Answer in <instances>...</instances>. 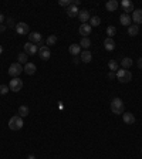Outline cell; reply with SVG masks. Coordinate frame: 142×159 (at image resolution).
I'll return each instance as SVG.
<instances>
[{
	"label": "cell",
	"instance_id": "cell-41",
	"mask_svg": "<svg viewBox=\"0 0 142 159\" xmlns=\"http://www.w3.org/2000/svg\"><path fill=\"white\" fill-rule=\"evenodd\" d=\"M141 155H142V148H141Z\"/></svg>",
	"mask_w": 142,
	"mask_h": 159
},
{
	"label": "cell",
	"instance_id": "cell-14",
	"mask_svg": "<svg viewBox=\"0 0 142 159\" xmlns=\"http://www.w3.org/2000/svg\"><path fill=\"white\" fill-rule=\"evenodd\" d=\"M36 71H37L36 64H33V63H27V64H24V72H26L27 75H33V74H36Z\"/></svg>",
	"mask_w": 142,
	"mask_h": 159
},
{
	"label": "cell",
	"instance_id": "cell-13",
	"mask_svg": "<svg viewBox=\"0 0 142 159\" xmlns=\"http://www.w3.org/2000/svg\"><path fill=\"white\" fill-rule=\"evenodd\" d=\"M122 119H124V122L128 124V125L135 124V116H134V114H132V112H128V111L122 114Z\"/></svg>",
	"mask_w": 142,
	"mask_h": 159
},
{
	"label": "cell",
	"instance_id": "cell-23",
	"mask_svg": "<svg viewBox=\"0 0 142 159\" xmlns=\"http://www.w3.org/2000/svg\"><path fill=\"white\" fill-rule=\"evenodd\" d=\"M132 58H129V57H124L122 60H121V66H122V68H125V70H128V68H131L132 66Z\"/></svg>",
	"mask_w": 142,
	"mask_h": 159
},
{
	"label": "cell",
	"instance_id": "cell-33",
	"mask_svg": "<svg viewBox=\"0 0 142 159\" xmlns=\"http://www.w3.org/2000/svg\"><path fill=\"white\" fill-rule=\"evenodd\" d=\"M108 78H109V80H114V78H117V72L109 71V72H108Z\"/></svg>",
	"mask_w": 142,
	"mask_h": 159
},
{
	"label": "cell",
	"instance_id": "cell-6",
	"mask_svg": "<svg viewBox=\"0 0 142 159\" xmlns=\"http://www.w3.org/2000/svg\"><path fill=\"white\" fill-rule=\"evenodd\" d=\"M28 41L41 47V44H43V37H41V34L37 33V31H34V33H28Z\"/></svg>",
	"mask_w": 142,
	"mask_h": 159
},
{
	"label": "cell",
	"instance_id": "cell-25",
	"mask_svg": "<svg viewBox=\"0 0 142 159\" xmlns=\"http://www.w3.org/2000/svg\"><path fill=\"white\" fill-rule=\"evenodd\" d=\"M99 24H101V19H99L98 16L90 17V26H91V27H98Z\"/></svg>",
	"mask_w": 142,
	"mask_h": 159
},
{
	"label": "cell",
	"instance_id": "cell-32",
	"mask_svg": "<svg viewBox=\"0 0 142 159\" xmlns=\"http://www.w3.org/2000/svg\"><path fill=\"white\" fill-rule=\"evenodd\" d=\"M58 4L63 6V7H68V6H71V0H60Z\"/></svg>",
	"mask_w": 142,
	"mask_h": 159
},
{
	"label": "cell",
	"instance_id": "cell-30",
	"mask_svg": "<svg viewBox=\"0 0 142 159\" xmlns=\"http://www.w3.org/2000/svg\"><path fill=\"white\" fill-rule=\"evenodd\" d=\"M107 34H108L109 39H112L115 34H117V28H115L114 26H108V27H107Z\"/></svg>",
	"mask_w": 142,
	"mask_h": 159
},
{
	"label": "cell",
	"instance_id": "cell-3",
	"mask_svg": "<svg viewBox=\"0 0 142 159\" xmlns=\"http://www.w3.org/2000/svg\"><path fill=\"white\" fill-rule=\"evenodd\" d=\"M23 118L19 115H14L11 116L10 121H9V128H10L11 131H19V129H22L23 128Z\"/></svg>",
	"mask_w": 142,
	"mask_h": 159
},
{
	"label": "cell",
	"instance_id": "cell-38",
	"mask_svg": "<svg viewBox=\"0 0 142 159\" xmlns=\"http://www.w3.org/2000/svg\"><path fill=\"white\" fill-rule=\"evenodd\" d=\"M3 22H4V16L0 13V24H3Z\"/></svg>",
	"mask_w": 142,
	"mask_h": 159
},
{
	"label": "cell",
	"instance_id": "cell-7",
	"mask_svg": "<svg viewBox=\"0 0 142 159\" xmlns=\"http://www.w3.org/2000/svg\"><path fill=\"white\" fill-rule=\"evenodd\" d=\"M38 55H40V58H41L43 61H47L50 58V55H51V53H50V47H47V46L38 47Z\"/></svg>",
	"mask_w": 142,
	"mask_h": 159
},
{
	"label": "cell",
	"instance_id": "cell-21",
	"mask_svg": "<svg viewBox=\"0 0 142 159\" xmlns=\"http://www.w3.org/2000/svg\"><path fill=\"white\" fill-rule=\"evenodd\" d=\"M104 47H105V50H108V51H112V50L115 49V41H114V39H109V37H107V39L104 40Z\"/></svg>",
	"mask_w": 142,
	"mask_h": 159
},
{
	"label": "cell",
	"instance_id": "cell-29",
	"mask_svg": "<svg viewBox=\"0 0 142 159\" xmlns=\"http://www.w3.org/2000/svg\"><path fill=\"white\" fill-rule=\"evenodd\" d=\"M28 115V107H26V105H22L20 108H19V116H22V118H24V116Z\"/></svg>",
	"mask_w": 142,
	"mask_h": 159
},
{
	"label": "cell",
	"instance_id": "cell-31",
	"mask_svg": "<svg viewBox=\"0 0 142 159\" xmlns=\"http://www.w3.org/2000/svg\"><path fill=\"white\" fill-rule=\"evenodd\" d=\"M9 91H10L9 85H4V84H1V85H0V95H6Z\"/></svg>",
	"mask_w": 142,
	"mask_h": 159
},
{
	"label": "cell",
	"instance_id": "cell-40",
	"mask_svg": "<svg viewBox=\"0 0 142 159\" xmlns=\"http://www.w3.org/2000/svg\"><path fill=\"white\" fill-rule=\"evenodd\" d=\"M3 53V46H0V54Z\"/></svg>",
	"mask_w": 142,
	"mask_h": 159
},
{
	"label": "cell",
	"instance_id": "cell-28",
	"mask_svg": "<svg viewBox=\"0 0 142 159\" xmlns=\"http://www.w3.org/2000/svg\"><path fill=\"white\" fill-rule=\"evenodd\" d=\"M46 43H47V47H50V46H54V44L57 43V36H55V34L49 36V37H47V40H46Z\"/></svg>",
	"mask_w": 142,
	"mask_h": 159
},
{
	"label": "cell",
	"instance_id": "cell-8",
	"mask_svg": "<svg viewBox=\"0 0 142 159\" xmlns=\"http://www.w3.org/2000/svg\"><path fill=\"white\" fill-rule=\"evenodd\" d=\"M16 33L17 34H20V36H24V34H28V31H30V28H28V26L26 24V23H23V22H20V23H17L16 24Z\"/></svg>",
	"mask_w": 142,
	"mask_h": 159
},
{
	"label": "cell",
	"instance_id": "cell-9",
	"mask_svg": "<svg viewBox=\"0 0 142 159\" xmlns=\"http://www.w3.org/2000/svg\"><path fill=\"white\" fill-rule=\"evenodd\" d=\"M37 51H38V49H37V46L36 44H33V43H26L24 44V53L27 55H34V54H37Z\"/></svg>",
	"mask_w": 142,
	"mask_h": 159
},
{
	"label": "cell",
	"instance_id": "cell-39",
	"mask_svg": "<svg viewBox=\"0 0 142 159\" xmlns=\"http://www.w3.org/2000/svg\"><path fill=\"white\" fill-rule=\"evenodd\" d=\"M27 159H36V156H34V155H28Z\"/></svg>",
	"mask_w": 142,
	"mask_h": 159
},
{
	"label": "cell",
	"instance_id": "cell-24",
	"mask_svg": "<svg viewBox=\"0 0 142 159\" xmlns=\"http://www.w3.org/2000/svg\"><path fill=\"white\" fill-rule=\"evenodd\" d=\"M118 67H120V64H118V61H117V60H109V61H108V68H109V71L117 72V71H118Z\"/></svg>",
	"mask_w": 142,
	"mask_h": 159
},
{
	"label": "cell",
	"instance_id": "cell-4",
	"mask_svg": "<svg viewBox=\"0 0 142 159\" xmlns=\"http://www.w3.org/2000/svg\"><path fill=\"white\" fill-rule=\"evenodd\" d=\"M23 71H24V67H23L20 63H13V64L9 67V75L13 78L19 77Z\"/></svg>",
	"mask_w": 142,
	"mask_h": 159
},
{
	"label": "cell",
	"instance_id": "cell-1",
	"mask_svg": "<svg viewBox=\"0 0 142 159\" xmlns=\"http://www.w3.org/2000/svg\"><path fill=\"white\" fill-rule=\"evenodd\" d=\"M111 111H112V114H117V115L124 114V112H125V105L122 102V99L121 98L112 99V101H111Z\"/></svg>",
	"mask_w": 142,
	"mask_h": 159
},
{
	"label": "cell",
	"instance_id": "cell-10",
	"mask_svg": "<svg viewBox=\"0 0 142 159\" xmlns=\"http://www.w3.org/2000/svg\"><path fill=\"white\" fill-rule=\"evenodd\" d=\"M91 30H93V27L90 26V23H82L80 26V28H78V31H80V34L82 37H88L91 34Z\"/></svg>",
	"mask_w": 142,
	"mask_h": 159
},
{
	"label": "cell",
	"instance_id": "cell-18",
	"mask_svg": "<svg viewBox=\"0 0 142 159\" xmlns=\"http://www.w3.org/2000/svg\"><path fill=\"white\" fill-rule=\"evenodd\" d=\"M105 9H107V11H117V9H118V1H117V0H108V1L105 3Z\"/></svg>",
	"mask_w": 142,
	"mask_h": 159
},
{
	"label": "cell",
	"instance_id": "cell-5",
	"mask_svg": "<svg viewBox=\"0 0 142 159\" xmlns=\"http://www.w3.org/2000/svg\"><path fill=\"white\" fill-rule=\"evenodd\" d=\"M9 88H10V91H13V93H19V91L23 88V80L22 78H19V77L10 80Z\"/></svg>",
	"mask_w": 142,
	"mask_h": 159
},
{
	"label": "cell",
	"instance_id": "cell-19",
	"mask_svg": "<svg viewBox=\"0 0 142 159\" xmlns=\"http://www.w3.org/2000/svg\"><path fill=\"white\" fill-rule=\"evenodd\" d=\"M120 22H121V24L122 26H131V22H132V19H131V16L129 14H125V13H122L121 14V17H120Z\"/></svg>",
	"mask_w": 142,
	"mask_h": 159
},
{
	"label": "cell",
	"instance_id": "cell-20",
	"mask_svg": "<svg viewBox=\"0 0 142 159\" xmlns=\"http://www.w3.org/2000/svg\"><path fill=\"white\" fill-rule=\"evenodd\" d=\"M78 19L81 20V23H87L88 20H90V11L85 10V9L80 10V13H78Z\"/></svg>",
	"mask_w": 142,
	"mask_h": 159
},
{
	"label": "cell",
	"instance_id": "cell-35",
	"mask_svg": "<svg viewBox=\"0 0 142 159\" xmlns=\"http://www.w3.org/2000/svg\"><path fill=\"white\" fill-rule=\"evenodd\" d=\"M137 64H138V68H141V70H142V57H139V58H138Z\"/></svg>",
	"mask_w": 142,
	"mask_h": 159
},
{
	"label": "cell",
	"instance_id": "cell-15",
	"mask_svg": "<svg viewBox=\"0 0 142 159\" xmlns=\"http://www.w3.org/2000/svg\"><path fill=\"white\" fill-rule=\"evenodd\" d=\"M68 51H70L71 55L78 57V55L81 54V47H80V44H71L70 47H68Z\"/></svg>",
	"mask_w": 142,
	"mask_h": 159
},
{
	"label": "cell",
	"instance_id": "cell-34",
	"mask_svg": "<svg viewBox=\"0 0 142 159\" xmlns=\"http://www.w3.org/2000/svg\"><path fill=\"white\" fill-rule=\"evenodd\" d=\"M7 24H9V27H16V26H14V22H13V19H7Z\"/></svg>",
	"mask_w": 142,
	"mask_h": 159
},
{
	"label": "cell",
	"instance_id": "cell-11",
	"mask_svg": "<svg viewBox=\"0 0 142 159\" xmlns=\"http://www.w3.org/2000/svg\"><path fill=\"white\" fill-rule=\"evenodd\" d=\"M132 22L135 23L137 26H139V24H142V9H138V10H134L132 11Z\"/></svg>",
	"mask_w": 142,
	"mask_h": 159
},
{
	"label": "cell",
	"instance_id": "cell-2",
	"mask_svg": "<svg viewBox=\"0 0 142 159\" xmlns=\"http://www.w3.org/2000/svg\"><path fill=\"white\" fill-rule=\"evenodd\" d=\"M117 78H118V81L122 82V84H125V82H129L132 80V74L129 70H125V68H120L118 71H117Z\"/></svg>",
	"mask_w": 142,
	"mask_h": 159
},
{
	"label": "cell",
	"instance_id": "cell-26",
	"mask_svg": "<svg viewBox=\"0 0 142 159\" xmlns=\"http://www.w3.org/2000/svg\"><path fill=\"white\" fill-rule=\"evenodd\" d=\"M80 47H82V49H90V47H91V40L88 39V37H82L81 41H80Z\"/></svg>",
	"mask_w": 142,
	"mask_h": 159
},
{
	"label": "cell",
	"instance_id": "cell-12",
	"mask_svg": "<svg viewBox=\"0 0 142 159\" xmlns=\"http://www.w3.org/2000/svg\"><path fill=\"white\" fill-rule=\"evenodd\" d=\"M121 6H122V9L125 11V14H129L131 11H134V3H132L131 0H122Z\"/></svg>",
	"mask_w": 142,
	"mask_h": 159
},
{
	"label": "cell",
	"instance_id": "cell-16",
	"mask_svg": "<svg viewBox=\"0 0 142 159\" xmlns=\"http://www.w3.org/2000/svg\"><path fill=\"white\" fill-rule=\"evenodd\" d=\"M66 11H67V16H68V17H77V16H78V13H80L78 7H77V6H74V4L68 6Z\"/></svg>",
	"mask_w": 142,
	"mask_h": 159
},
{
	"label": "cell",
	"instance_id": "cell-17",
	"mask_svg": "<svg viewBox=\"0 0 142 159\" xmlns=\"http://www.w3.org/2000/svg\"><path fill=\"white\" fill-rule=\"evenodd\" d=\"M80 60H81L82 63H91V60H93V54H91V51H88V50L82 51L81 54H80Z\"/></svg>",
	"mask_w": 142,
	"mask_h": 159
},
{
	"label": "cell",
	"instance_id": "cell-37",
	"mask_svg": "<svg viewBox=\"0 0 142 159\" xmlns=\"http://www.w3.org/2000/svg\"><path fill=\"white\" fill-rule=\"evenodd\" d=\"M3 31H6V26L4 24H0V33H3Z\"/></svg>",
	"mask_w": 142,
	"mask_h": 159
},
{
	"label": "cell",
	"instance_id": "cell-22",
	"mask_svg": "<svg viewBox=\"0 0 142 159\" xmlns=\"http://www.w3.org/2000/svg\"><path fill=\"white\" fill-rule=\"evenodd\" d=\"M128 34H129L131 37L138 36V34H139V26H137V24H131V26L128 27Z\"/></svg>",
	"mask_w": 142,
	"mask_h": 159
},
{
	"label": "cell",
	"instance_id": "cell-27",
	"mask_svg": "<svg viewBox=\"0 0 142 159\" xmlns=\"http://www.w3.org/2000/svg\"><path fill=\"white\" fill-rule=\"evenodd\" d=\"M27 54L26 53H20V54L17 55V63H20V64H27Z\"/></svg>",
	"mask_w": 142,
	"mask_h": 159
},
{
	"label": "cell",
	"instance_id": "cell-36",
	"mask_svg": "<svg viewBox=\"0 0 142 159\" xmlns=\"http://www.w3.org/2000/svg\"><path fill=\"white\" fill-rule=\"evenodd\" d=\"M80 57H74V60H72V63H74V64H78V63H80Z\"/></svg>",
	"mask_w": 142,
	"mask_h": 159
}]
</instances>
